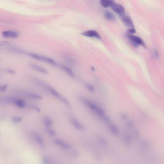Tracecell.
Returning <instances> with one entry per match:
<instances>
[{"label":"cell","instance_id":"obj_7","mask_svg":"<svg viewBox=\"0 0 164 164\" xmlns=\"http://www.w3.org/2000/svg\"><path fill=\"white\" fill-rule=\"evenodd\" d=\"M111 8L115 13H116V14L119 15L120 16L125 14V9L123 6H121V4L115 3L111 6Z\"/></svg>","mask_w":164,"mask_h":164},{"label":"cell","instance_id":"obj_21","mask_svg":"<svg viewBox=\"0 0 164 164\" xmlns=\"http://www.w3.org/2000/svg\"><path fill=\"white\" fill-rule=\"evenodd\" d=\"M85 86L86 88L88 89V91L91 92H94L96 91L95 87L92 85L88 83H85Z\"/></svg>","mask_w":164,"mask_h":164},{"label":"cell","instance_id":"obj_17","mask_svg":"<svg viewBox=\"0 0 164 164\" xmlns=\"http://www.w3.org/2000/svg\"><path fill=\"white\" fill-rule=\"evenodd\" d=\"M104 18L108 20L111 21H114L116 20V17L115 16V15L110 11H105L104 14Z\"/></svg>","mask_w":164,"mask_h":164},{"label":"cell","instance_id":"obj_10","mask_svg":"<svg viewBox=\"0 0 164 164\" xmlns=\"http://www.w3.org/2000/svg\"><path fill=\"white\" fill-rule=\"evenodd\" d=\"M33 137H34V139L36 141V143L38 144V145L39 146V147L41 148H45V142L44 141L41 137V135H39L38 133H34L33 134Z\"/></svg>","mask_w":164,"mask_h":164},{"label":"cell","instance_id":"obj_24","mask_svg":"<svg viewBox=\"0 0 164 164\" xmlns=\"http://www.w3.org/2000/svg\"><path fill=\"white\" fill-rule=\"evenodd\" d=\"M65 60H66V63H67L69 65H74V60L71 57H66Z\"/></svg>","mask_w":164,"mask_h":164},{"label":"cell","instance_id":"obj_32","mask_svg":"<svg viewBox=\"0 0 164 164\" xmlns=\"http://www.w3.org/2000/svg\"><path fill=\"white\" fill-rule=\"evenodd\" d=\"M31 107H32V108L33 109L36 110V111H41V109H40V108H39V107H38V106H37L32 105V106H31Z\"/></svg>","mask_w":164,"mask_h":164},{"label":"cell","instance_id":"obj_16","mask_svg":"<svg viewBox=\"0 0 164 164\" xmlns=\"http://www.w3.org/2000/svg\"><path fill=\"white\" fill-rule=\"evenodd\" d=\"M100 4L104 8L111 7L115 2L114 0H100Z\"/></svg>","mask_w":164,"mask_h":164},{"label":"cell","instance_id":"obj_33","mask_svg":"<svg viewBox=\"0 0 164 164\" xmlns=\"http://www.w3.org/2000/svg\"><path fill=\"white\" fill-rule=\"evenodd\" d=\"M153 55L155 56V57L156 58H158L159 56V54L157 50H155L153 51Z\"/></svg>","mask_w":164,"mask_h":164},{"label":"cell","instance_id":"obj_34","mask_svg":"<svg viewBox=\"0 0 164 164\" xmlns=\"http://www.w3.org/2000/svg\"><path fill=\"white\" fill-rule=\"evenodd\" d=\"M121 117H122V118H123V119H126L127 118V116L125 114H123L122 115H121Z\"/></svg>","mask_w":164,"mask_h":164},{"label":"cell","instance_id":"obj_35","mask_svg":"<svg viewBox=\"0 0 164 164\" xmlns=\"http://www.w3.org/2000/svg\"><path fill=\"white\" fill-rule=\"evenodd\" d=\"M91 69H92V70L95 71V68H94V67H91Z\"/></svg>","mask_w":164,"mask_h":164},{"label":"cell","instance_id":"obj_20","mask_svg":"<svg viewBox=\"0 0 164 164\" xmlns=\"http://www.w3.org/2000/svg\"><path fill=\"white\" fill-rule=\"evenodd\" d=\"M123 138V141L125 144H126L127 145H130L131 144V138L129 134L126 133L124 134Z\"/></svg>","mask_w":164,"mask_h":164},{"label":"cell","instance_id":"obj_29","mask_svg":"<svg viewBox=\"0 0 164 164\" xmlns=\"http://www.w3.org/2000/svg\"><path fill=\"white\" fill-rule=\"evenodd\" d=\"M9 44V42L6 41H0V46H7Z\"/></svg>","mask_w":164,"mask_h":164},{"label":"cell","instance_id":"obj_13","mask_svg":"<svg viewBox=\"0 0 164 164\" xmlns=\"http://www.w3.org/2000/svg\"><path fill=\"white\" fill-rule=\"evenodd\" d=\"M22 94L25 96L31 99H35V100H41L42 99V97L41 95L33 92H24Z\"/></svg>","mask_w":164,"mask_h":164},{"label":"cell","instance_id":"obj_12","mask_svg":"<svg viewBox=\"0 0 164 164\" xmlns=\"http://www.w3.org/2000/svg\"><path fill=\"white\" fill-rule=\"evenodd\" d=\"M12 103L15 104V106H16L17 107L20 108H24L27 106V103L23 99H18L15 98H14Z\"/></svg>","mask_w":164,"mask_h":164},{"label":"cell","instance_id":"obj_27","mask_svg":"<svg viewBox=\"0 0 164 164\" xmlns=\"http://www.w3.org/2000/svg\"><path fill=\"white\" fill-rule=\"evenodd\" d=\"M42 162L44 164H50V160L48 158V157L47 156H43V158H42Z\"/></svg>","mask_w":164,"mask_h":164},{"label":"cell","instance_id":"obj_5","mask_svg":"<svg viewBox=\"0 0 164 164\" xmlns=\"http://www.w3.org/2000/svg\"><path fill=\"white\" fill-rule=\"evenodd\" d=\"M82 35L90 38H95L97 39H101V36L96 30H89L81 33Z\"/></svg>","mask_w":164,"mask_h":164},{"label":"cell","instance_id":"obj_6","mask_svg":"<svg viewBox=\"0 0 164 164\" xmlns=\"http://www.w3.org/2000/svg\"><path fill=\"white\" fill-rule=\"evenodd\" d=\"M71 121L74 127H75L77 130L83 131L86 130L85 127L75 117H71Z\"/></svg>","mask_w":164,"mask_h":164},{"label":"cell","instance_id":"obj_15","mask_svg":"<svg viewBox=\"0 0 164 164\" xmlns=\"http://www.w3.org/2000/svg\"><path fill=\"white\" fill-rule=\"evenodd\" d=\"M45 88H46V89H47V91H48V92L52 94L53 95L54 97H56L58 99H60V98L62 96V95L56 89L53 88V87L50 86H46Z\"/></svg>","mask_w":164,"mask_h":164},{"label":"cell","instance_id":"obj_22","mask_svg":"<svg viewBox=\"0 0 164 164\" xmlns=\"http://www.w3.org/2000/svg\"><path fill=\"white\" fill-rule=\"evenodd\" d=\"M47 131L48 135L50 136L51 137H54L56 134V132L51 127H47Z\"/></svg>","mask_w":164,"mask_h":164},{"label":"cell","instance_id":"obj_25","mask_svg":"<svg viewBox=\"0 0 164 164\" xmlns=\"http://www.w3.org/2000/svg\"><path fill=\"white\" fill-rule=\"evenodd\" d=\"M23 120V118L20 117H15L13 118L12 121L15 123H19L21 122Z\"/></svg>","mask_w":164,"mask_h":164},{"label":"cell","instance_id":"obj_14","mask_svg":"<svg viewBox=\"0 0 164 164\" xmlns=\"http://www.w3.org/2000/svg\"><path fill=\"white\" fill-rule=\"evenodd\" d=\"M107 125H108L109 130H110V132H111L112 134H113V135H118V133L120 132V131H119L118 127L116 125H115L114 124L112 123L111 122L108 124Z\"/></svg>","mask_w":164,"mask_h":164},{"label":"cell","instance_id":"obj_26","mask_svg":"<svg viewBox=\"0 0 164 164\" xmlns=\"http://www.w3.org/2000/svg\"><path fill=\"white\" fill-rule=\"evenodd\" d=\"M98 141H100V144H102V145H103V146L106 145L107 144V142L106 140H105V139L103 138V137H100V138H98Z\"/></svg>","mask_w":164,"mask_h":164},{"label":"cell","instance_id":"obj_9","mask_svg":"<svg viewBox=\"0 0 164 164\" xmlns=\"http://www.w3.org/2000/svg\"><path fill=\"white\" fill-rule=\"evenodd\" d=\"M3 37L6 38H13L15 39L19 36V34L18 32L13 30H6L2 33Z\"/></svg>","mask_w":164,"mask_h":164},{"label":"cell","instance_id":"obj_3","mask_svg":"<svg viewBox=\"0 0 164 164\" xmlns=\"http://www.w3.org/2000/svg\"><path fill=\"white\" fill-rule=\"evenodd\" d=\"M127 37L129 39L130 43L135 47H138L139 45H142L143 47L146 49V45L144 41L140 38L136 36L132 35V34H128Z\"/></svg>","mask_w":164,"mask_h":164},{"label":"cell","instance_id":"obj_1","mask_svg":"<svg viewBox=\"0 0 164 164\" xmlns=\"http://www.w3.org/2000/svg\"><path fill=\"white\" fill-rule=\"evenodd\" d=\"M83 102L89 109L94 112L97 115H98L103 120L107 117L105 110L102 107H100V106L97 105L91 101L85 98L83 99Z\"/></svg>","mask_w":164,"mask_h":164},{"label":"cell","instance_id":"obj_11","mask_svg":"<svg viewBox=\"0 0 164 164\" xmlns=\"http://www.w3.org/2000/svg\"><path fill=\"white\" fill-rule=\"evenodd\" d=\"M30 67H31V68H32L35 70L40 72L41 73L43 74H48L49 73L47 69H46L45 68L41 67V66H40V65H37L36 64H31L30 65Z\"/></svg>","mask_w":164,"mask_h":164},{"label":"cell","instance_id":"obj_23","mask_svg":"<svg viewBox=\"0 0 164 164\" xmlns=\"http://www.w3.org/2000/svg\"><path fill=\"white\" fill-rule=\"evenodd\" d=\"M59 100H60L63 103H64L65 104H66V106H70V102L67 99H66V98L62 96Z\"/></svg>","mask_w":164,"mask_h":164},{"label":"cell","instance_id":"obj_4","mask_svg":"<svg viewBox=\"0 0 164 164\" xmlns=\"http://www.w3.org/2000/svg\"><path fill=\"white\" fill-rule=\"evenodd\" d=\"M121 18L122 22L126 27H128L129 29L130 28H134L135 26L133 24V21L132 20V18L130 16L125 14L120 16Z\"/></svg>","mask_w":164,"mask_h":164},{"label":"cell","instance_id":"obj_28","mask_svg":"<svg viewBox=\"0 0 164 164\" xmlns=\"http://www.w3.org/2000/svg\"><path fill=\"white\" fill-rule=\"evenodd\" d=\"M7 88V85L6 84L1 85L0 86V92H4L6 90Z\"/></svg>","mask_w":164,"mask_h":164},{"label":"cell","instance_id":"obj_30","mask_svg":"<svg viewBox=\"0 0 164 164\" xmlns=\"http://www.w3.org/2000/svg\"><path fill=\"white\" fill-rule=\"evenodd\" d=\"M128 32L129 34H132L136 32V30L134 28H130L128 30Z\"/></svg>","mask_w":164,"mask_h":164},{"label":"cell","instance_id":"obj_18","mask_svg":"<svg viewBox=\"0 0 164 164\" xmlns=\"http://www.w3.org/2000/svg\"><path fill=\"white\" fill-rule=\"evenodd\" d=\"M61 67L62 69L69 76L71 77H74V72L70 68L67 67L66 65H61Z\"/></svg>","mask_w":164,"mask_h":164},{"label":"cell","instance_id":"obj_19","mask_svg":"<svg viewBox=\"0 0 164 164\" xmlns=\"http://www.w3.org/2000/svg\"><path fill=\"white\" fill-rule=\"evenodd\" d=\"M43 122L46 127H51L53 125V121L48 117H45L43 119Z\"/></svg>","mask_w":164,"mask_h":164},{"label":"cell","instance_id":"obj_31","mask_svg":"<svg viewBox=\"0 0 164 164\" xmlns=\"http://www.w3.org/2000/svg\"><path fill=\"white\" fill-rule=\"evenodd\" d=\"M7 72H8V73H9L10 74L12 75H14L15 74V73H16L15 71L13 69H7Z\"/></svg>","mask_w":164,"mask_h":164},{"label":"cell","instance_id":"obj_8","mask_svg":"<svg viewBox=\"0 0 164 164\" xmlns=\"http://www.w3.org/2000/svg\"><path fill=\"white\" fill-rule=\"evenodd\" d=\"M53 142L55 144H56L57 145H58L62 149L68 150L71 148V146L69 144H68L67 142H65L61 139H55L53 140Z\"/></svg>","mask_w":164,"mask_h":164},{"label":"cell","instance_id":"obj_2","mask_svg":"<svg viewBox=\"0 0 164 164\" xmlns=\"http://www.w3.org/2000/svg\"><path fill=\"white\" fill-rule=\"evenodd\" d=\"M28 55L33 58L39 61H42V62L48 63V64H50V65L54 66V67H56L57 65V63L54 61V60L50 58V57L41 56L39 54L34 53H29Z\"/></svg>","mask_w":164,"mask_h":164}]
</instances>
